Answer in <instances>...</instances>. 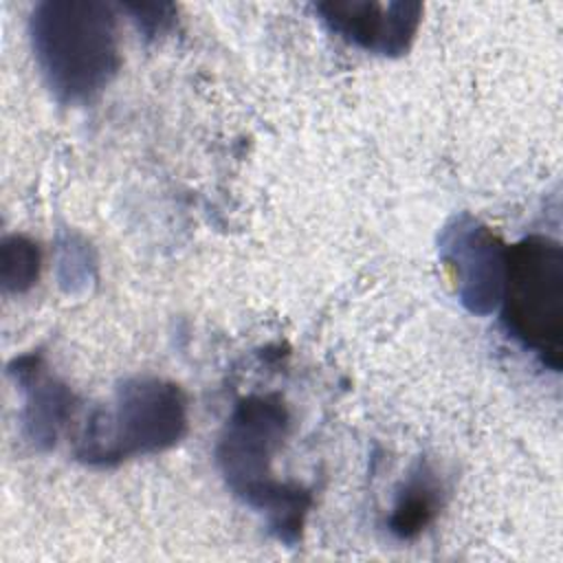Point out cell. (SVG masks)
<instances>
[{"label": "cell", "mask_w": 563, "mask_h": 563, "mask_svg": "<svg viewBox=\"0 0 563 563\" xmlns=\"http://www.w3.org/2000/svg\"><path fill=\"white\" fill-rule=\"evenodd\" d=\"M189 427L187 396L180 385L134 376L117 387L110 407H97L77 435V460L114 466L128 457L154 455L178 444Z\"/></svg>", "instance_id": "cell-3"}, {"label": "cell", "mask_w": 563, "mask_h": 563, "mask_svg": "<svg viewBox=\"0 0 563 563\" xmlns=\"http://www.w3.org/2000/svg\"><path fill=\"white\" fill-rule=\"evenodd\" d=\"M442 482L427 462H418L398 490L387 528L394 537L416 539L440 512Z\"/></svg>", "instance_id": "cell-8"}, {"label": "cell", "mask_w": 563, "mask_h": 563, "mask_svg": "<svg viewBox=\"0 0 563 563\" xmlns=\"http://www.w3.org/2000/svg\"><path fill=\"white\" fill-rule=\"evenodd\" d=\"M314 9L332 33L385 57L409 51L422 18V4L405 0H330L314 4Z\"/></svg>", "instance_id": "cell-6"}, {"label": "cell", "mask_w": 563, "mask_h": 563, "mask_svg": "<svg viewBox=\"0 0 563 563\" xmlns=\"http://www.w3.org/2000/svg\"><path fill=\"white\" fill-rule=\"evenodd\" d=\"M499 306L508 334L561 372L563 246L556 240L534 233L506 246Z\"/></svg>", "instance_id": "cell-4"}, {"label": "cell", "mask_w": 563, "mask_h": 563, "mask_svg": "<svg viewBox=\"0 0 563 563\" xmlns=\"http://www.w3.org/2000/svg\"><path fill=\"white\" fill-rule=\"evenodd\" d=\"M9 374L24 391L22 422L26 438L37 449H51L64 424L75 416L73 391L46 372L40 354H24L9 363Z\"/></svg>", "instance_id": "cell-7"}, {"label": "cell", "mask_w": 563, "mask_h": 563, "mask_svg": "<svg viewBox=\"0 0 563 563\" xmlns=\"http://www.w3.org/2000/svg\"><path fill=\"white\" fill-rule=\"evenodd\" d=\"M125 11L132 13L134 22L147 37H156L165 33L176 15V7L169 2H150V4H123Z\"/></svg>", "instance_id": "cell-10"}, {"label": "cell", "mask_w": 563, "mask_h": 563, "mask_svg": "<svg viewBox=\"0 0 563 563\" xmlns=\"http://www.w3.org/2000/svg\"><path fill=\"white\" fill-rule=\"evenodd\" d=\"M501 240L477 218L455 216L440 235V260L455 282L462 306L473 314H490L499 306L504 284Z\"/></svg>", "instance_id": "cell-5"}, {"label": "cell", "mask_w": 563, "mask_h": 563, "mask_svg": "<svg viewBox=\"0 0 563 563\" xmlns=\"http://www.w3.org/2000/svg\"><path fill=\"white\" fill-rule=\"evenodd\" d=\"M290 429L288 405L279 394H251L235 402L216 446L218 468L229 490L266 515L268 530L297 543L312 495L299 484L275 479L273 460Z\"/></svg>", "instance_id": "cell-1"}, {"label": "cell", "mask_w": 563, "mask_h": 563, "mask_svg": "<svg viewBox=\"0 0 563 563\" xmlns=\"http://www.w3.org/2000/svg\"><path fill=\"white\" fill-rule=\"evenodd\" d=\"M40 75L64 106L92 101L121 66L117 13L97 0H46L29 18Z\"/></svg>", "instance_id": "cell-2"}, {"label": "cell", "mask_w": 563, "mask_h": 563, "mask_svg": "<svg viewBox=\"0 0 563 563\" xmlns=\"http://www.w3.org/2000/svg\"><path fill=\"white\" fill-rule=\"evenodd\" d=\"M42 253L26 235H7L0 246V282L7 292H26L40 277Z\"/></svg>", "instance_id": "cell-9"}]
</instances>
